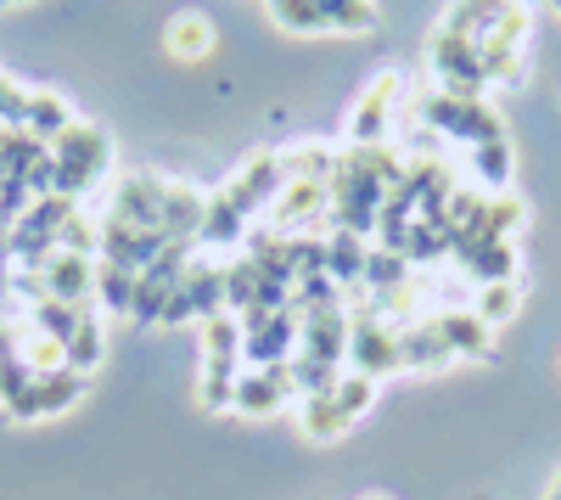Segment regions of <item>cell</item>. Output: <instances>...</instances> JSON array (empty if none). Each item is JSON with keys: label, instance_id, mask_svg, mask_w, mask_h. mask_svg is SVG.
<instances>
[{"label": "cell", "instance_id": "6da1fadb", "mask_svg": "<svg viewBox=\"0 0 561 500\" xmlns=\"http://www.w3.org/2000/svg\"><path fill=\"white\" fill-rule=\"evenodd\" d=\"M51 169H57V197L84 192L107 169V135L96 124H68L51 141Z\"/></svg>", "mask_w": 561, "mask_h": 500}, {"label": "cell", "instance_id": "7a4b0ae2", "mask_svg": "<svg viewBox=\"0 0 561 500\" xmlns=\"http://www.w3.org/2000/svg\"><path fill=\"white\" fill-rule=\"evenodd\" d=\"M79 394H84V377H79V372L34 377V383H28V388L7 405V411H12V417H23V422H28V417H57V411H68V405H73Z\"/></svg>", "mask_w": 561, "mask_h": 500}, {"label": "cell", "instance_id": "3957f363", "mask_svg": "<svg viewBox=\"0 0 561 500\" xmlns=\"http://www.w3.org/2000/svg\"><path fill=\"white\" fill-rule=\"evenodd\" d=\"M39 276H45V298H57V304H84L90 293H96V264H90L84 253H51L39 264Z\"/></svg>", "mask_w": 561, "mask_h": 500}, {"label": "cell", "instance_id": "277c9868", "mask_svg": "<svg viewBox=\"0 0 561 500\" xmlns=\"http://www.w3.org/2000/svg\"><path fill=\"white\" fill-rule=\"evenodd\" d=\"M280 180H287V163H280V158H253V163L225 186V203L237 208V214H253L259 203H270V197L280 192Z\"/></svg>", "mask_w": 561, "mask_h": 500}, {"label": "cell", "instance_id": "5b68a950", "mask_svg": "<svg viewBox=\"0 0 561 500\" xmlns=\"http://www.w3.org/2000/svg\"><path fill=\"white\" fill-rule=\"evenodd\" d=\"M348 354H354V372H365V377H382V372L404 366V360H399V338L388 327H377V321H359L348 332Z\"/></svg>", "mask_w": 561, "mask_h": 500}, {"label": "cell", "instance_id": "8992f818", "mask_svg": "<svg viewBox=\"0 0 561 500\" xmlns=\"http://www.w3.org/2000/svg\"><path fill=\"white\" fill-rule=\"evenodd\" d=\"M214 45H219V34H214V23L203 12H180L163 29V52L174 63H203V57H214Z\"/></svg>", "mask_w": 561, "mask_h": 500}, {"label": "cell", "instance_id": "52a82bcc", "mask_svg": "<svg viewBox=\"0 0 561 500\" xmlns=\"http://www.w3.org/2000/svg\"><path fill=\"white\" fill-rule=\"evenodd\" d=\"M293 366H270V372H259V377H237V411L242 417H264V411H275L280 399H287V388H293V377H287Z\"/></svg>", "mask_w": 561, "mask_h": 500}, {"label": "cell", "instance_id": "ba28073f", "mask_svg": "<svg viewBox=\"0 0 561 500\" xmlns=\"http://www.w3.org/2000/svg\"><path fill=\"white\" fill-rule=\"evenodd\" d=\"M298 422H304V439H309V444H332V439H343V433L354 428V417L343 411L332 394H309Z\"/></svg>", "mask_w": 561, "mask_h": 500}, {"label": "cell", "instance_id": "9c48e42d", "mask_svg": "<svg viewBox=\"0 0 561 500\" xmlns=\"http://www.w3.org/2000/svg\"><path fill=\"white\" fill-rule=\"evenodd\" d=\"M393 96H399V73H382L377 84L365 90V107L354 113V135H359L365 147H377V141H382V113H388Z\"/></svg>", "mask_w": 561, "mask_h": 500}, {"label": "cell", "instance_id": "30bf717a", "mask_svg": "<svg viewBox=\"0 0 561 500\" xmlns=\"http://www.w3.org/2000/svg\"><path fill=\"white\" fill-rule=\"evenodd\" d=\"M438 332L455 354H489V327L478 309H455V315H438Z\"/></svg>", "mask_w": 561, "mask_h": 500}, {"label": "cell", "instance_id": "8fae6325", "mask_svg": "<svg viewBox=\"0 0 561 500\" xmlns=\"http://www.w3.org/2000/svg\"><path fill=\"white\" fill-rule=\"evenodd\" d=\"M96 293H102V304L113 309V315H124V309H135V293H140V270H129V264H102L96 270Z\"/></svg>", "mask_w": 561, "mask_h": 500}, {"label": "cell", "instance_id": "7c38bea8", "mask_svg": "<svg viewBox=\"0 0 561 500\" xmlns=\"http://www.w3.org/2000/svg\"><path fill=\"white\" fill-rule=\"evenodd\" d=\"M23 124L34 129V141H45V147H51V141H57V135H62L73 118H68L62 96H51V90H39V96H28V118H23Z\"/></svg>", "mask_w": 561, "mask_h": 500}, {"label": "cell", "instance_id": "4fadbf2b", "mask_svg": "<svg viewBox=\"0 0 561 500\" xmlns=\"http://www.w3.org/2000/svg\"><path fill=\"white\" fill-rule=\"evenodd\" d=\"M242 225H248V214H237L225 203V192L203 208V225H197V242H237L242 237Z\"/></svg>", "mask_w": 561, "mask_h": 500}, {"label": "cell", "instance_id": "5bb4252c", "mask_svg": "<svg viewBox=\"0 0 561 500\" xmlns=\"http://www.w3.org/2000/svg\"><path fill=\"white\" fill-rule=\"evenodd\" d=\"M478 315H483V327H505L511 315H517V282H483Z\"/></svg>", "mask_w": 561, "mask_h": 500}, {"label": "cell", "instance_id": "9a60e30c", "mask_svg": "<svg viewBox=\"0 0 561 500\" xmlns=\"http://www.w3.org/2000/svg\"><path fill=\"white\" fill-rule=\"evenodd\" d=\"M270 18H275L280 29H304V34H320V29H325L320 0H270Z\"/></svg>", "mask_w": 561, "mask_h": 500}, {"label": "cell", "instance_id": "2e32d148", "mask_svg": "<svg viewBox=\"0 0 561 500\" xmlns=\"http://www.w3.org/2000/svg\"><path fill=\"white\" fill-rule=\"evenodd\" d=\"M332 399H337L343 411L359 422V417L370 411V399H377V377H365V372H343V377H337V388H332Z\"/></svg>", "mask_w": 561, "mask_h": 500}, {"label": "cell", "instance_id": "e0dca14e", "mask_svg": "<svg viewBox=\"0 0 561 500\" xmlns=\"http://www.w3.org/2000/svg\"><path fill=\"white\" fill-rule=\"evenodd\" d=\"M237 399V360H208V383H203V405L208 411H225Z\"/></svg>", "mask_w": 561, "mask_h": 500}, {"label": "cell", "instance_id": "ac0fdd59", "mask_svg": "<svg viewBox=\"0 0 561 500\" xmlns=\"http://www.w3.org/2000/svg\"><path fill=\"white\" fill-rule=\"evenodd\" d=\"M242 354V327L230 315H208V360H237Z\"/></svg>", "mask_w": 561, "mask_h": 500}, {"label": "cell", "instance_id": "d6986e66", "mask_svg": "<svg viewBox=\"0 0 561 500\" xmlns=\"http://www.w3.org/2000/svg\"><path fill=\"white\" fill-rule=\"evenodd\" d=\"M325 259H332V270H337V276H365V253H359V242L354 237H337L332 248H325Z\"/></svg>", "mask_w": 561, "mask_h": 500}, {"label": "cell", "instance_id": "ffe728a7", "mask_svg": "<svg viewBox=\"0 0 561 500\" xmlns=\"http://www.w3.org/2000/svg\"><path fill=\"white\" fill-rule=\"evenodd\" d=\"M472 500H489V495H472Z\"/></svg>", "mask_w": 561, "mask_h": 500}, {"label": "cell", "instance_id": "44dd1931", "mask_svg": "<svg viewBox=\"0 0 561 500\" xmlns=\"http://www.w3.org/2000/svg\"><path fill=\"white\" fill-rule=\"evenodd\" d=\"M0 7H12V0H0Z\"/></svg>", "mask_w": 561, "mask_h": 500}, {"label": "cell", "instance_id": "7402d4cb", "mask_svg": "<svg viewBox=\"0 0 561 500\" xmlns=\"http://www.w3.org/2000/svg\"><path fill=\"white\" fill-rule=\"evenodd\" d=\"M370 500H382V495H370Z\"/></svg>", "mask_w": 561, "mask_h": 500}, {"label": "cell", "instance_id": "603a6c76", "mask_svg": "<svg viewBox=\"0 0 561 500\" xmlns=\"http://www.w3.org/2000/svg\"><path fill=\"white\" fill-rule=\"evenodd\" d=\"M556 7H561V0H556Z\"/></svg>", "mask_w": 561, "mask_h": 500}]
</instances>
